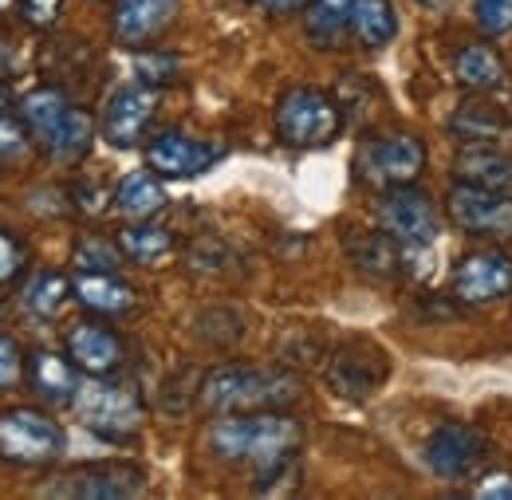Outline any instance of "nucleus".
Segmentation results:
<instances>
[{
	"instance_id": "4",
	"label": "nucleus",
	"mask_w": 512,
	"mask_h": 500,
	"mask_svg": "<svg viewBox=\"0 0 512 500\" xmlns=\"http://www.w3.org/2000/svg\"><path fill=\"white\" fill-rule=\"evenodd\" d=\"M64 449V430L48 414L28 410V406L0 410V461L20 465V469H40V465L60 461Z\"/></svg>"
},
{
	"instance_id": "33",
	"label": "nucleus",
	"mask_w": 512,
	"mask_h": 500,
	"mask_svg": "<svg viewBox=\"0 0 512 500\" xmlns=\"http://www.w3.org/2000/svg\"><path fill=\"white\" fill-rule=\"evenodd\" d=\"M473 20L485 36H505L512 32V0H477Z\"/></svg>"
},
{
	"instance_id": "42",
	"label": "nucleus",
	"mask_w": 512,
	"mask_h": 500,
	"mask_svg": "<svg viewBox=\"0 0 512 500\" xmlns=\"http://www.w3.org/2000/svg\"><path fill=\"white\" fill-rule=\"evenodd\" d=\"M12 4H20V0H0V12H4V8H12Z\"/></svg>"
},
{
	"instance_id": "10",
	"label": "nucleus",
	"mask_w": 512,
	"mask_h": 500,
	"mask_svg": "<svg viewBox=\"0 0 512 500\" xmlns=\"http://www.w3.org/2000/svg\"><path fill=\"white\" fill-rule=\"evenodd\" d=\"M359 170L375 186H410L426 170V146H422V138H414L406 130L371 138L359 150Z\"/></svg>"
},
{
	"instance_id": "27",
	"label": "nucleus",
	"mask_w": 512,
	"mask_h": 500,
	"mask_svg": "<svg viewBox=\"0 0 512 500\" xmlns=\"http://www.w3.org/2000/svg\"><path fill=\"white\" fill-rule=\"evenodd\" d=\"M91 142H95V123H91V115H87V111H79V107H71V111H67V119L60 123V130L52 134V142H48L44 150H48L56 162L75 166V162H83V158H87Z\"/></svg>"
},
{
	"instance_id": "29",
	"label": "nucleus",
	"mask_w": 512,
	"mask_h": 500,
	"mask_svg": "<svg viewBox=\"0 0 512 500\" xmlns=\"http://www.w3.org/2000/svg\"><path fill=\"white\" fill-rule=\"evenodd\" d=\"M67 300H71V280L60 276V272H36L24 284V304L36 315H44V319L64 312Z\"/></svg>"
},
{
	"instance_id": "23",
	"label": "nucleus",
	"mask_w": 512,
	"mask_h": 500,
	"mask_svg": "<svg viewBox=\"0 0 512 500\" xmlns=\"http://www.w3.org/2000/svg\"><path fill=\"white\" fill-rule=\"evenodd\" d=\"M67 111H71V103H67V95L60 87H36V91H28V95L20 99V123L28 126V134L40 138L44 146H48L52 134L60 130V123L67 119Z\"/></svg>"
},
{
	"instance_id": "12",
	"label": "nucleus",
	"mask_w": 512,
	"mask_h": 500,
	"mask_svg": "<svg viewBox=\"0 0 512 500\" xmlns=\"http://www.w3.org/2000/svg\"><path fill=\"white\" fill-rule=\"evenodd\" d=\"M386 378V355L367 343V339H347L343 347L331 351L327 359V382L335 394L351 398V402H363L371 398Z\"/></svg>"
},
{
	"instance_id": "32",
	"label": "nucleus",
	"mask_w": 512,
	"mask_h": 500,
	"mask_svg": "<svg viewBox=\"0 0 512 500\" xmlns=\"http://www.w3.org/2000/svg\"><path fill=\"white\" fill-rule=\"evenodd\" d=\"M28 126L20 123V119H8V115H0V166H16V162H24L28 158Z\"/></svg>"
},
{
	"instance_id": "39",
	"label": "nucleus",
	"mask_w": 512,
	"mask_h": 500,
	"mask_svg": "<svg viewBox=\"0 0 512 500\" xmlns=\"http://www.w3.org/2000/svg\"><path fill=\"white\" fill-rule=\"evenodd\" d=\"M312 0H264V8L272 12V16H292V12H304Z\"/></svg>"
},
{
	"instance_id": "34",
	"label": "nucleus",
	"mask_w": 512,
	"mask_h": 500,
	"mask_svg": "<svg viewBox=\"0 0 512 500\" xmlns=\"http://www.w3.org/2000/svg\"><path fill=\"white\" fill-rule=\"evenodd\" d=\"M134 67H138V79L150 83V87H158V83H174V79L182 75V71H178L182 63L174 60V56H138Z\"/></svg>"
},
{
	"instance_id": "37",
	"label": "nucleus",
	"mask_w": 512,
	"mask_h": 500,
	"mask_svg": "<svg viewBox=\"0 0 512 500\" xmlns=\"http://www.w3.org/2000/svg\"><path fill=\"white\" fill-rule=\"evenodd\" d=\"M24 245L8 233H0V284H12L20 272H24Z\"/></svg>"
},
{
	"instance_id": "28",
	"label": "nucleus",
	"mask_w": 512,
	"mask_h": 500,
	"mask_svg": "<svg viewBox=\"0 0 512 500\" xmlns=\"http://www.w3.org/2000/svg\"><path fill=\"white\" fill-rule=\"evenodd\" d=\"M119 249L134 264H162L174 249V237H170V229H162L154 221H138L119 233Z\"/></svg>"
},
{
	"instance_id": "41",
	"label": "nucleus",
	"mask_w": 512,
	"mask_h": 500,
	"mask_svg": "<svg viewBox=\"0 0 512 500\" xmlns=\"http://www.w3.org/2000/svg\"><path fill=\"white\" fill-rule=\"evenodd\" d=\"M418 4H430V8H442L446 0H418Z\"/></svg>"
},
{
	"instance_id": "36",
	"label": "nucleus",
	"mask_w": 512,
	"mask_h": 500,
	"mask_svg": "<svg viewBox=\"0 0 512 500\" xmlns=\"http://www.w3.org/2000/svg\"><path fill=\"white\" fill-rule=\"evenodd\" d=\"M20 375H24V351L12 335H0V390L16 386Z\"/></svg>"
},
{
	"instance_id": "30",
	"label": "nucleus",
	"mask_w": 512,
	"mask_h": 500,
	"mask_svg": "<svg viewBox=\"0 0 512 500\" xmlns=\"http://www.w3.org/2000/svg\"><path fill=\"white\" fill-rule=\"evenodd\" d=\"M296 485H300V461H296V453H292V457H284V461L260 469L253 489L260 497H284V493H292Z\"/></svg>"
},
{
	"instance_id": "38",
	"label": "nucleus",
	"mask_w": 512,
	"mask_h": 500,
	"mask_svg": "<svg viewBox=\"0 0 512 500\" xmlns=\"http://www.w3.org/2000/svg\"><path fill=\"white\" fill-rule=\"evenodd\" d=\"M60 8H64V0H20V16L32 28H52L60 20Z\"/></svg>"
},
{
	"instance_id": "11",
	"label": "nucleus",
	"mask_w": 512,
	"mask_h": 500,
	"mask_svg": "<svg viewBox=\"0 0 512 500\" xmlns=\"http://www.w3.org/2000/svg\"><path fill=\"white\" fill-rule=\"evenodd\" d=\"M485 453H489V438L469 422H446L422 445V457H426L430 473H438L442 481L469 477L485 461Z\"/></svg>"
},
{
	"instance_id": "8",
	"label": "nucleus",
	"mask_w": 512,
	"mask_h": 500,
	"mask_svg": "<svg viewBox=\"0 0 512 500\" xmlns=\"http://www.w3.org/2000/svg\"><path fill=\"white\" fill-rule=\"evenodd\" d=\"M446 209L453 229H461L465 237H485V241L512 237V193L453 182L446 197Z\"/></svg>"
},
{
	"instance_id": "15",
	"label": "nucleus",
	"mask_w": 512,
	"mask_h": 500,
	"mask_svg": "<svg viewBox=\"0 0 512 500\" xmlns=\"http://www.w3.org/2000/svg\"><path fill=\"white\" fill-rule=\"evenodd\" d=\"M67 359L87 371V375L103 378V375H115L123 363H127V347L123 339L103 327V323H75L67 331Z\"/></svg>"
},
{
	"instance_id": "24",
	"label": "nucleus",
	"mask_w": 512,
	"mask_h": 500,
	"mask_svg": "<svg viewBox=\"0 0 512 500\" xmlns=\"http://www.w3.org/2000/svg\"><path fill=\"white\" fill-rule=\"evenodd\" d=\"M111 197H115V209L123 217H134V221H146V217H154V213L166 209V186L158 182L154 170H134V174H127L115 186Z\"/></svg>"
},
{
	"instance_id": "31",
	"label": "nucleus",
	"mask_w": 512,
	"mask_h": 500,
	"mask_svg": "<svg viewBox=\"0 0 512 500\" xmlns=\"http://www.w3.org/2000/svg\"><path fill=\"white\" fill-rule=\"evenodd\" d=\"M75 260H79L83 272H115L119 260H123V249H119V241L111 245L103 237H83L75 245Z\"/></svg>"
},
{
	"instance_id": "5",
	"label": "nucleus",
	"mask_w": 512,
	"mask_h": 500,
	"mask_svg": "<svg viewBox=\"0 0 512 500\" xmlns=\"http://www.w3.org/2000/svg\"><path fill=\"white\" fill-rule=\"evenodd\" d=\"M71 406L87 430L111 441H130L142 430V418H146L138 394L130 386H115V382H79V394Z\"/></svg>"
},
{
	"instance_id": "7",
	"label": "nucleus",
	"mask_w": 512,
	"mask_h": 500,
	"mask_svg": "<svg viewBox=\"0 0 512 500\" xmlns=\"http://www.w3.org/2000/svg\"><path fill=\"white\" fill-rule=\"evenodd\" d=\"M146 493V473L138 465H79L71 473H60L40 489V497L60 500H130Z\"/></svg>"
},
{
	"instance_id": "3",
	"label": "nucleus",
	"mask_w": 512,
	"mask_h": 500,
	"mask_svg": "<svg viewBox=\"0 0 512 500\" xmlns=\"http://www.w3.org/2000/svg\"><path fill=\"white\" fill-rule=\"evenodd\" d=\"M343 126L339 103L320 87H292L276 103V134L292 150H320Z\"/></svg>"
},
{
	"instance_id": "1",
	"label": "nucleus",
	"mask_w": 512,
	"mask_h": 500,
	"mask_svg": "<svg viewBox=\"0 0 512 500\" xmlns=\"http://www.w3.org/2000/svg\"><path fill=\"white\" fill-rule=\"evenodd\" d=\"M209 449L213 457L229 465H256L268 469L284 457H292L304 441V430L284 410H260V414H221L209 426Z\"/></svg>"
},
{
	"instance_id": "16",
	"label": "nucleus",
	"mask_w": 512,
	"mask_h": 500,
	"mask_svg": "<svg viewBox=\"0 0 512 500\" xmlns=\"http://www.w3.org/2000/svg\"><path fill=\"white\" fill-rule=\"evenodd\" d=\"M174 20H178V0H115V12H111L115 40L127 48L158 40Z\"/></svg>"
},
{
	"instance_id": "2",
	"label": "nucleus",
	"mask_w": 512,
	"mask_h": 500,
	"mask_svg": "<svg viewBox=\"0 0 512 500\" xmlns=\"http://www.w3.org/2000/svg\"><path fill=\"white\" fill-rule=\"evenodd\" d=\"M304 382L284 367H253L229 363L201 378V402L213 414H260V410H288L300 402Z\"/></svg>"
},
{
	"instance_id": "18",
	"label": "nucleus",
	"mask_w": 512,
	"mask_h": 500,
	"mask_svg": "<svg viewBox=\"0 0 512 500\" xmlns=\"http://www.w3.org/2000/svg\"><path fill=\"white\" fill-rule=\"evenodd\" d=\"M406 245H398L386 229H363V233H351L347 237V256L355 260L359 272L375 276V280H398L402 268H406Z\"/></svg>"
},
{
	"instance_id": "26",
	"label": "nucleus",
	"mask_w": 512,
	"mask_h": 500,
	"mask_svg": "<svg viewBox=\"0 0 512 500\" xmlns=\"http://www.w3.org/2000/svg\"><path fill=\"white\" fill-rule=\"evenodd\" d=\"M394 36H398V16H394L390 0H355V12H351V40H355L359 48L379 52Z\"/></svg>"
},
{
	"instance_id": "43",
	"label": "nucleus",
	"mask_w": 512,
	"mask_h": 500,
	"mask_svg": "<svg viewBox=\"0 0 512 500\" xmlns=\"http://www.w3.org/2000/svg\"><path fill=\"white\" fill-rule=\"evenodd\" d=\"M249 4H256V0H249Z\"/></svg>"
},
{
	"instance_id": "13",
	"label": "nucleus",
	"mask_w": 512,
	"mask_h": 500,
	"mask_svg": "<svg viewBox=\"0 0 512 500\" xmlns=\"http://www.w3.org/2000/svg\"><path fill=\"white\" fill-rule=\"evenodd\" d=\"M154 115H158V87H150L142 79L127 83V87H115V95L103 107V138L119 150H130L142 142Z\"/></svg>"
},
{
	"instance_id": "25",
	"label": "nucleus",
	"mask_w": 512,
	"mask_h": 500,
	"mask_svg": "<svg viewBox=\"0 0 512 500\" xmlns=\"http://www.w3.org/2000/svg\"><path fill=\"white\" fill-rule=\"evenodd\" d=\"M351 12L355 0H312L304 8V28L316 48H339L343 36H351Z\"/></svg>"
},
{
	"instance_id": "14",
	"label": "nucleus",
	"mask_w": 512,
	"mask_h": 500,
	"mask_svg": "<svg viewBox=\"0 0 512 500\" xmlns=\"http://www.w3.org/2000/svg\"><path fill=\"white\" fill-rule=\"evenodd\" d=\"M225 154V146L217 142H201L182 130H166L146 146V166L162 178H197L209 166H217Z\"/></svg>"
},
{
	"instance_id": "40",
	"label": "nucleus",
	"mask_w": 512,
	"mask_h": 500,
	"mask_svg": "<svg viewBox=\"0 0 512 500\" xmlns=\"http://www.w3.org/2000/svg\"><path fill=\"white\" fill-rule=\"evenodd\" d=\"M8 60H12V52H8L4 44H0V67H8Z\"/></svg>"
},
{
	"instance_id": "9",
	"label": "nucleus",
	"mask_w": 512,
	"mask_h": 500,
	"mask_svg": "<svg viewBox=\"0 0 512 500\" xmlns=\"http://www.w3.org/2000/svg\"><path fill=\"white\" fill-rule=\"evenodd\" d=\"M512 292V256L501 249H477L457 256L449 268V296L457 304H493Z\"/></svg>"
},
{
	"instance_id": "22",
	"label": "nucleus",
	"mask_w": 512,
	"mask_h": 500,
	"mask_svg": "<svg viewBox=\"0 0 512 500\" xmlns=\"http://www.w3.org/2000/svg\"><path fill=\"white\" fill-rule=\"evenodd\" d=\"M28 382L32 390L52 402V406H64V402H75L79 394V375H75V363L56 355V351H36L28 359Z\"/></svg>"
},
{
	"instance_id": "19",
	"label": "nucleus",
	"mask_w": 512,
	"mask_h": 500,
	"mask_svg": "<svg viewBox=\"0 0 512 500\" xmlns=\"http://www.w3.org/2000/svg\"><path fill=\"white\" fill-rule=\"evenodd\" d=\"M71 296L95 315H127L138 304V292L115 272H79L71 280Z\"/></svg>"
},
{
	"instance_id": "35",
	"label": "nucleus",
	"mask_w": 512,
	"mask_h": 500,
	"mask_svg": "<svg viewBox=\"0 0 512 500\" xmlns=\"http://www.w3.org/2000/svg\"><path fill=\"white\" fill-rule=\"evenodd\" d=\"M469 497L477 500H512V473L509 469H489L477 477V485L469 489Z\"/></svg>"
},
{
	"instance_id": "6",
	"label": "nucleus",
	"mask_w": 512,
	"mask_h": 500,
	"mask_svg": "<svg viewBox=\"0 0 512 500\" xmlns=\"http://www.w3.org/2000/svg\"><path fill=\"white\" fill-rule=\"evenodd\" d=\"M379 229L406 249H430L442 233V213L430 193L414 186H390L379 201Z\"/></svg>"
},
{
	"instance_id": "17",
	"label": "nucleus",
	"mask_w": 512,
	"mask_h": 500,
	"mask_svg": "<svg viewBox=\"0 0 512 500\" xmlns=\"http://www.w3.org/2000/svg\"><path fill=\"white\" fill-rule=\"evenodd\" d=\"M453 178L465 186L497 189L512 193V154H505L497 142H473L453 154Z\"/></svg>"
},
{
	"instance_id": "20",
	"label": "nucleus",
	"mask_w": 512,
	"mask_h": 500,
	"mask_svg": "<svg viewBox=\"0 0 512 500\" xmlns=\"http://www.w3.org/2000/svg\"><path fill=\"white\" fill-rule=\"evenodd\" d=\"M453 75L461 87L469 91H501L509 83V67L501 60V52L485 40L477 44H465L457 56H453Z\"/></svg>"
},
{
	"instance_id": "21",
	"label": "nucleus",
	"mask_w": 512,
	"mask_h": 500,
	"mask_svg": "<svg viewBox=\"0 0 512 500\" xmlns=\"http://www.w3.org/2000/svg\"><path fill=\"white\" fill-rule=\"evenodd\" d=\"M446 126L461 146H473V142H497V138L512 134L509 115H505L501 107H493V103H481V99L461 103V107L449 115Z\"/></svg>"
}]
</instances>
